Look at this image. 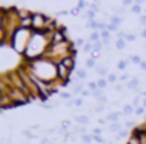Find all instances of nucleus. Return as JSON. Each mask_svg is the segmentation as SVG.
<instances>
[{"instance_id": "6", "label": "nucleus", "mask_w": 146, "mask_h": 144, "mask_svg": "<svg viewBox=\"0 0 146 144\" xmlns=\"http://www.w3.org/2000/svg\"><path fill=\"white\" fill-rule=\"evenodd\" d=\"M123 124L121 122H108V125H107V130L110 131V133H119L121 130H123Z\"/></svg>"}, {"instance_id": "21", "label": "nucleus", "mask_w": 146, "mask_h": 144, "mask_svg": "<svg viewBox=\"0 0 146 144\" xmlns=\"http://www.w3.org/2000/svg\"><path fill=\"white\" fill-rule=\"evenodd\" d=\"M130 63H132V64H141V56L140 55H132L130 56Z\"/></svg>"}, {"instance_id": "17", "label": "nucleus", "mask_w": 146, "mask_h": 144, "mask_svg": "<svg viewBox=\"0 0 146 144\" xmlns=\"http://www.w3.org/2000/svg\"><path fill=\"white\" fill-rule=\"evenodd\" d=\"M141 5H137V3H135V5H133L132 6V8H130V13H132V14H138V16H141Z\"/></svg>"}, {"instance_id": "20", "label": "nucleus", "mask_w": 146, "mask_h": 144, "mask_svg": "<svg viewBox=\"0 0 146 144\" xmlns=\"http://www.w3.org/2000/svg\"><path fill=\"white\" fill-rule=\"evenodd\" d=\"M80 138H82V143L83 144H91L93 143V135H82V136H80Z\"/></svg>"}, {"instance_id": "13", "label": "nucleus", "mask_w": 146, "mask_h": 144, "mask_svg": "<svg viewBox=\"0 0 146 144\" xmlns=\"http://www.w3.org/2000/svg\"><path fill=\"white\" fill-rule=\"evenodd\" d=\"M21 27L32 28V16H29V17H25V19H21Z\"/></svg>"}, {"instance_id": "43", "label": "nucleus", "mask_w": 146, "mask_h": 144, "mask_svg": "<svg viewBox=\"0 0 146 144\" xmlns=\"http://www.w3.org/2000/svg\"><path fill=\"white\" fill-rule=\"evenodd\" d=\"M141 105H143V106H145V108H146V99H143V102H141Z\"/></svg>"}, {"instance_id": "36", "label": "nucleus", "mask_w": 146, "mask_h": 144, "mask_svg": "<svg viewBox=\"0 0 146 144\" xmlns=\"http://www.w3.org/2000/svg\"><path fill=\"white\" fill-rule=\"evenodd\" d=\"M104 133V128L102 127H96L94 130H93V135H102Z\"/></svg>"}, {"instance_id": "25", "label": "nucleus", "mask_w": 146, "mask_h": 144, "mask_svg": "<svg viewBox=\"0 0 146 144\" xmlns=\"http://www.w3.org/2000/svg\"><path fill=\"white\" fill-rule=\"evenodd\" d=\"M118 28H119V25H116V24H111V22H108V25H107V30L110 31H118Z\"/></svg>"}, {"instance_id": "4", "label": "nucleus", "mask_w": 146, "mask_h": 144, "mask_svg": "<svg viewBox=\"0 0 146 144\" xmlns=\"http://www.w3.org/2000/svg\"><path fill=\"white\" fill-rule=\"evenodd\" d=\"M32 36H33V30H32V28L19 27L13 34H11L8 46H10L11 49L14 50V52L19 53L21 56H24V53H25V49H27V46H29V42H30V39H32Z\"/></svg>"}, {"instance_id": "29", "label": "nucleus", "mask_w": 146, "mask_h": 144, "mask_svg": "<svg viewBox=\"0 0 146 144\" xmlns=\"http://www.w3.org/2000/svg\"><path fill=\"white\" fill-rule=\"evenodd\" d=\"M123 6H130V8H132L133 5H135V0H123Z\"/></svg>"}, {"instance_id": "37", "label": "nucleus", "mask_w": 146, "mask_h": 144, "mask_svg": "<svg viewBox=\"0 0 146 144\" xmlns=\"http://www.w3.org/2000/svg\"><path fill=\"white\" fill-rule=\"evenodd\" d=\"M113 89L116 91V92H121V91H123V85H121V83H116V85L113 86Z\"/></svg>"}, {"instance_id": "10", "label": "nucleus", "mask_w": 146, "mask_h": 144, "mask_svg": "<svg viewBox=\"0 0 146 144\" xmlns=\"http://www.w3.org/2000/svg\"><path fill=\"white\" fill-rule=\"evenodd\" d=\"M123 116H130V114H133V113H135V106L132 105V103H127V105H123Z\"/></svg>"}, {"instance_id": "3", "label": "nucleus", "mask_w": 146, "mask_h": 144, "mask_svg": "<svg viewBox=\"0 0 146 144\" xmlns=\"http://www.w3.org/2000/svg\"><path fill=\"white\" fill-rule=\"evenodd\" d=\"M76 55H77V50L74 49V42L69 39H66V41H63V42L52 44V46L49 47V50H47L44 58H49V59H52V61H55L58 64V63H61L64 58H68V56H76Z\"/></svg>"}, {"instance_id": "1", "label": "nucleus", "mask_w": 146, "mask_h": 144, "mask_svg": "<svg viewBox=\"0 0 146 144\" xmlns=\"http://www.w3.org/2000/svg\"><path fill=\"white\" fill-rule=\"evenodd\" d=\"M50 46H52V33L33 31V36L22 56L24 61H35V59L44 58Z\"/></svg>"}, {"instance_id": "11", "label": "nucleus", "mask_w": 146, "mask_h": 144, "mask_svg": "<svg viewBox=\"0 0 146 144\" xmlns=\"http://www.w3.org/2000/svg\"><path fill=\"white\" fill-rule=\"evenodd\" d=\"M96 72H98V75L99 77H102V78H105L108 75V67L107 66H96Z\"/></svg>"}, {"instance_id": "8", "label": "nucleus", "mask_w": 146, "mask_h": 144, "mask_svg": "<svg viewBox=\"0 0 146 144\" xmlns=\"http://www.w3.org/2000/svg\"><path fill=\"white\" fill-rule=\"evenodd\" d=\"M74 121H76L77 124H80V125H88L90 124V116L88 114H79V116L74 118Z\"/></svg>"}, {"instance_id": "5", "label": "nucleus", "mask_w": 146, "mask_h": 144, "mask_svg": "<svg viewBox=\"0 0 146 144\" xmlns=\"http://www.w3.org/2000/svg\"><path fill=\"white\" fill-rule=\"evenodd\" d=\"M57 66H58V80H61L64 85H68L71 75H72V71H71V69H68L63 63H58Z\"/></svg>"}, {"instance_id": "41", "label": "nucleus", "mask_w": 146, "mask_h": 144, "mask_svg": "<svg viewBox=\"0 0 146 144\" xmlns=\"http://www.w3.org/2000/svg\"><path fill=\"white\" fill-rule=\"evenodd\" d=\"M135 3H137V5H143V3H145V0H135Z\"/></svg>"}, {"instance_id": "40", "label": "nucleus", "mask_w": 146, "mask_h": 144, "mask_svg": "<svg viewBox=\"0 0 146 144\" xmlns=\"http://www.w3.org/2000/svg\"><path fill=\"white\" fill-rule=\"evenodd\" d=\"M140 67H141L143 71H146V63H145V61H141V64H140Z\"/></svg>"}, {"instance_id": "12", "label": "nucleus", "mask_w": 146, "mask_h": 144, "mask_svg": "<svg viewBox=\"0 0 146 144\" xmlns=\"http://www.w3.org/2000/svg\"><path fill=\"white\" fill-rule=\"evenodd\" d=\"M101 39H102V38H101V31H98V30L93 31V33L90 34V42H93V44L98 42V41H101Z\"/></svg>"}, {"instance_id": "27", "label": "nucleus", "mask_w": 146, "mask_h": 144, "mask_svg": "<svg viewBox=\"0 0 146 144\" xmlns=\"http://www.w3.org/2000/svg\"><path fill=\"white\" fill-rule=\"evenodd\" d=\"M101 38H102V41H108V39H110V31H108V30L101 31Z\"/></svg>"}, {"instance_id": "42", "label": "nucleus", "mask_w": 146, "mask_h": 144, "mask_svg": "<svg viewBox=\"0 0 146 144\" xmlns=\"http://www.w3.org/2000/svg\"><path fill=\"white\" fill-rule=\"evenodd\" d=\"M141 36H143V38H145V39H146V28H145V30L141 31Z\"/></svg>"}, {"instance_id": "24", "label": "nucleus", "mask_w": 146, "mask_h": 144, "mask_svg": "<svg viewBox=\"0 0 146 144\" xmlns=\"http://www.w3.org/2000/svg\"><path fill=\"white\" fill-rule=\"evenodd\" d=\"M107 80H108V83H115V81L119 80V77H118L116 74H108L107 75Z\"/></svg>"}, {"instance_id": "9", "label": "nucleus", "mask_w": 146, "mask_h": 144, "mask_svg": "<svg viewBox=\"0 0 146 144\" xmlns=\"http://www.w3.org/2000/svg\"><path fill=\"white\" fill-rule=\"evenodd\" d=\"M121 114H123V113H119V111H111L107 114V121L108 122H119Z\"/></svg>"}, {"instance_id": "14", "label": "nucleus", "mask_w": 146, "mask_h": 144, "mask_svg": "<svg viewBox=\"0 0 146 144\" xmlns=\"http://www.w3.org/2000/svg\"><path fill=\"white\" fill-rule=\"evenodd\" d=\"M76 77L79 78V80H85V78H86V71L83 67L76 69Z\"/></svg>"}, {"instance_id": "28", "label": "nucleus", "mask_w": 146, "mask_h": 144, "mask_svg": "<svg viewBox=\"0 0 146 144\" xmlns=\"http://www.w3.org/2000/svg\"><path fill=\"white\" fill-rule=\"evenodd\" d=\"M145 110H146V108H145L143 105H141V106H137V108H135V114H137V116L145 114Z\"/></svg>"}, {"instance_id": "16", "label": "nucleus", "mask_w": 146, "mask_h": 144, "mask_svg": "<svg viewBox=\"0 0 146 144\" xmlns=\"http://www.w3.org/2000/svg\"><path fill=\"white\" fill-rule=\"evenodd\" d=\"M107 85H108V80H107V78L99 77V80H98V86H99V89H105V88H107Z\"/></svg>"}, {"instance_id": "22", "label": "nucleus", "mask_w": 146, "mask_h": 144, "mask_svg": "<svg viewBox=\"0 0 146 144\" xmlns=\"http://www.w3.org/2000/svg\"><path fill=\"white\" fill-rule=\"evenodd\" d=\"M141 102H143L141 96H135V97H133V100H132V105L137 108V106H141Z\"/></svg>"}, {"instance_id": "2", "label": "nucleus", "mask_w": 146, "mask_h": 144, "mask_svg": "<svg viewBox=\"0 0 146 144\" xmlns=\"http://www.w3.org/2000/svg\"><path fill=\"white\" fill-rule=\"evenodd\" d=\"M27 66L30 74L38 77L39 80L46 81V83H52V81L58 80V66L55 61L49 58H39L35 61H24Z\"/></svg>"}, {"instance_id": "33", "label": "nucleus", "mask_w": 146, "mask_h": 144, "mask_svg": "<svg viewBox=\"0 0 146 144\" xmlns=\"http://www.w3.org/2000/svg\"><path fill=\"white\" fill-rule=\"evenodd\" d=\"M71 96H72L71 92H61V94H60V97H61L63 100H69V99H71Z\"/></svg>"}, {"instance_id": "26", "label": "nucleus", "mask_w": 146, "mask_h": 144, "mask_svg": "<svg viewBox=\"0 0 146 144\" xmlns=\"http://www.w3.org/2000/svg\"><path fill=\"white\" fill-rule=\"evenodd\" d=\"M126 47V39H118L116 41V49L118 50H123Z\"/></svg>"}, {"instance_id": "38", "label": "nucleus", "mask_w": 146, "mask_h": 144, "mask_svg": "<svg viewBox=\"0 0 146 144\" xmlns=\"http://www.w3.org/2000/svg\"><path fill=\"white\" fill-rule=\"evenodd\" d=\"M98 122H99V125H105V124H108L107 118H99V119H98Z\"/></svg>"}, {"instance_id": "23", "label": "nucleus", "mask_w": 146, "mask_h": 144, "mask_svg": "<svg viewBox=\"0 0 146 144\" xmlns=\"http://www.w3.org/2000/svg\"><path fill=\"white\" fill-rule=\"evenodd\" d=\"M129 63L130 61H127V59H121V61L118 63V69H119V71H124V69L129 66Z\"/></svg>"}, {"instance_id": "7", "label": "nucleus", "mask_w": 146, "mask_h": 144, "mask_svg": "<svg viewBox=\"0 0 146 144\" xmlns=\"http://www.w3.org/2000/svg\"><path fill=\"white\" fill-rule=\"evenodd\" d=\"M61 63H63L68 69H71V71L76 69V56H68V58H64Z\"/></svg>"}, {"instance_id": "31", "label": "nucleus", "mask_w": 146, "mask_h": 144, "mask_svg": "<svg viewBox=\"0 0 146 144\" xmlns=\"http://www.w3.org/2000/svg\"><path fill=\"white\" fill-rule=\"evenodd\" d=\"M69 14L71 16H79L80 14V8H79V6H76V8L69 9Z\"/></svg>"}, {"instance_id": "35", "label": "nucleus", "mask_w": 146, "mask_h": 144, "mask_svg": "<svg viewBox=\"0 0 146 144\" xmlns=\"http://www.w3.org/2000/svg\"><path fill=\"white\" fill-rule=\"evenodd\" d=\"M124 39H126V41H130V42H132V41L137 39V36H135V34H132V33H129V34H126V38H124Z\"/></svg>"}, {"instance_id": "30", "label": "nucleus", "mask_w": 146, "mask_h": 144, "mask_svg": "<svg viewBox=\"0 0 146 144\" xmlns=\"http://www.w3.org/2000/svg\"><path fill=\"white\" fill-rule=\"evenodd\" d=\"M83 105V97H77L74 99V106H82Z\"/></svg>"}, {"instance_id": "18", "label": "nucleus", "mask_w": 146, "mask_h": 144, "mask_svg": "<svg viewBox=\"0 0 146 144\" xmlns=\"http://www.w3.org/2000/svg\"><path fill=\"white\" fill-rule=\"evenodd\" d=\"M108 22H111V24H116V25H119L121 22H123V17L121 16H116V14H111V17H110V20Z\"/></svg>"}, {"instance_id": "19", "label": "nucleus", "mask_w": 146, "mask_h": 144, "mask_svg": "<svg viewBox=\"0 0 146 144\" xmlns=\"http://www.w3.org/2000/svg\"><path fill=\"white\" fill-rule=\"evenodd\" d=\"M85 67H88V69H93V67H96V59L90 56V58L85 61Z\"/></svg>"}, {"instance_id": "15", "label": "nucleus", "mask_w": 146, "mask_h": 144, "mask_svg": "<svg viewBox=\"0 0 146 144\" xmlns=\"http://www.w3.org/2000/svg\"><path fill=\"white\" fill-rule=\"evenodd\" d=\"M82 50H83L85 53H90V55H91V52L94 50V44L90 42V41H88V42H86L85 46H83V49H82Z\"/></svg>"}, {"instance_id": "32", "label": "nucleus", "mask_w": 146, "mask_h": 144, "mask_svg": "<svg viewBox=\"0 0 146 144\" xmlns=\"http://www.w3.org/2000/svg\"><path fill=\"white\" fill-rule=\"evenodd\" d=\"M119 81H130V75H127V74H123V75H119Z\"/></svg>"}, {"instance_id": "39", "label": "nucleus", "mask_w": 146, "mask_h": 144, "mask_svg": "<svg viewBox=\"0 0 146 144\" xmlns=\"http://www.w3.org/2000/svg\"><path fill=\"white\" fill-rule=\"evenodd\" d=\"M85 41H83V39H76V41H74V46H85Z\"/></svg>"}, {"instance_id": "34", "label": "nucleus", "mask_w": 146, "mask_h": 144, "mask_svg": "<svg viewBox=\"0 0 146 144\" xmlns=\"http://www.w3.org/2000/svg\"><path fill=\"white\" fill-rule=\"evenodd\" d=\"M124 127H126V128H133V127H135V122H133V121H130V119H129V121H126Z\"/></svg>"}]
</instances>
